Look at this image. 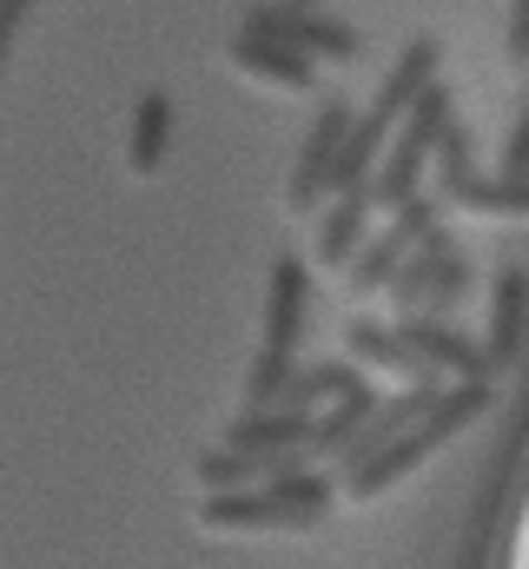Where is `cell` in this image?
I'll list each match as a JSON object with an SVG mask.
<instances>
[{
	"instance_id": "cell-1",
	"label": "cell",
	"mask_w": 529,
	"mask_h": 569,
	"mask_svg": "<svg viewBox=\"0 0 529 569\" xmlns=\"http://www.w3.org/2000/svg\"><path fill=\"white\" fill-rule=\"evenodd\" d=\"M305 298H311V272L298 259H278L271 279H264V345L252 358V378H246V411L278 405L285 378L298 371V338H305Z\"/></svg>"
},
{
	"instance_id": "cell-10",
	"label": "cell",
	"mask_w": 529,
	"mask_h": 569,
	"mask_svg": "<svg viewBox=\"0 0 529 569\" xmlns=\"http://www.w3.org/2000/svg\"><path fill=\"white\" fill-rule=\"evenodd\" d=\"M397 338L417 351V365L423 371H457V378H490V365H483V351L463 338V331H450L443 318H430V311H403V325H397Z\"/></svg>"
},
{
	"instance_id": "cell-11",
	"label": "cell",
	"mask_w": 529,
	"mask_h": 569,
	"mask_svg": "<svg viewBox=\"0 0 529 569\" xmlns=\"http://www.w3.org/2000/svg\"><path fill=\"white\" fill-rule=\"evenodd\" d=\"M523 325H529V272L510 266V272H497V284H490V345H483V365H490V371L517 365Z\"/></svg>"
},
{
	"instance_id": "cell-13",
	"label": "cell",
	"mask_w": 529,
	"mask_h": 569,
	"mask_svg": "<svg viewBox=\"0 0 529 569\" xmlns=\"http://www.w3.org/2000/svg\"><path fill=\"white\" fill-rule=\"evenodd\" d=\"M430 80H437V40H410V47H403V60L391 67V80H385V87H378V100H371V120H378V127H397V120H403V107H410Z\"/></svg>"
},
{
	"instance_id": "cell-24",
	"label": "cell",
	"mask_w": 529,
	"mask_h": 569,
	"mask_svg": "<svg viewBox=\"0 0 529 569\" xmlns=\"http://www.w3.org/2000/svg\"><path fill=\"white\" fill-rule=\"evenodd\" d=\"M510 53L529 60V0H517V13H510Z\"/></svg>"
},
{
	"instance_id": "cell-14",
	"label": "cell",
	"mask_w": 529,
	"mask_h": 569,
	"mask_svg": "<svg viewBox=\"0 0 529 569\" xmlns=\"http://www.w3.org/2000/svg\"><path fill=\"white\" fill-rule=\"evenodd\" d=\"M365 212H371L365 192H338V199L318 212V266H325V272H345V266H351V252L365 246Z\"/></svg>"
},
{
	"instance_id": "cell-2",
	"label": "cell",
	"mask_w": 529,
	"mask_h": 569,
	"mask_svg": "<svg viewBox=\"0 0 529 569\" xmlns=\"http://www.w3.org/2000/svg\"><path fill=\"white\" fill-rule=\"evenodd\" d=\"M450 127V93L430 80L410 107H403V133H397V146L371 166V179H365V199L371 206H403V199H417V172H423V159H430V146H437V133Z\"/></svg>"
},
{
	"instance_id": "cell-12",
	"label": "cell",
	"mask_w": 529,
	"mask_h": 569,
	"mask_svg": "<svg viewBox=\"0 0 529 569\" xmlns=\"http://www.w3.org/2000/svg\"><path fill=\"white\" fill-rule=\"evenodd\" d=\"M483 405H490V378H463L457 391H437V405L410 425L417 450H423V457H437V450H443L463 425H477V411H483Z\"/></svg>"
},
{
	"instance_id": "cell-4",
	"label": "cell",
	"mask_w": 529,
	"mask_h": 569,
	"mask_svg": "<svg viewBox=\"0 0 529 569\" xmlns=\"http://www.w3.org/2000/svg\"><path fill=\"white\" fill-rule=\"evenodd\" d=\"M246 27H252V33H271V40H285V47H298L305 60H358V33H351L345 20L318 13V7L264 0V7L246 13Z\"/></svg>"
},
{
	"instance_id": "cell-23",
	"label": "cell",
	"mask_w": 529,
	"mask_h": 569,
	"mask_svg": "<svg viewBox=\"0 0 529 569\" xmlns=\"http://www.w3.org/2000/svg\"><path fill=\"white\" fill-rule=\"evenodd\" d=\"M503 172H510V179H529V107H523V120H517V133H510Z\"/></svg>"
},
{
	"instance_id": "cell-6",
	"label": "cell",
	"mask_w": 529,
	"mask_h": 569,
	"mask_svg": "<svg viewBox=\"0 0 529 569\" xmlns=\"http://www.w3.org/2000/svg\"><path fill=\"white\" fill-rule=\"evenodd\" d=\"M305 437H311V418H305V411L264 405V411H246L239 425L226 430V450L252 457L259 477H264V470H278V463H298V457H305Z\"/></svg>"
},
{
	"instance_id": "cell-15",
	"label": "cell",
	"mask_w": 529,
	"mask_h": 569,
	"mask_svg": "<svg viewBox=\"0 0 529 569\" xmlns=\"http://www.w3.org/2000/svg\"><path fill=\"white\" fill-rule=\"evenodd\" d=\"M371 411H378V391H371V385H351L345 398H331V411H325V418H311L305 450H311V457H345V450H351V437L371 425Z\"/></svg>"
},
{
	"instance_id": "cell-21",
	"label": "cell",
	"mask_w": 529,
	"mask_h": 569,
	"mask_svg": "<svg viewBox=\"0 0 529 569\" xmlns=\"http://www.w3.org/2000/svg\"><path fill=\"white\" fill-rule=\"evenodd\" d=\"M192 483H199L206 497H219V490H246V483H259V463L239 457V450H206V457H192Z\"/></svg>"
},
{
	"instance_id": "cell-16",
	"label": "cell",
	"mask_w": 529,
	"mask_h": 569,
	"mask_svg": "<svg viewBox=\"0 0 529 569\" xmlns=\"http://www.w3.org/2000/svg\"><path fill=\"white\" fill-rule=\"evenodd\" d=\"M351 385H365V378H358L351 365H338V358H331V365H298V371L285 378V391H278V405H285V411H305V418H318V405H331V398H345Z\"/></svg>"
},
{
	"instance_id": "cell-7",
	"label": "cell",
	"mask_w": 529,
	"mask_h": 569,
	"mask_svg": "<svg viewBox=\"0 0 529 569\" xmlns=\"http://www.w3.org/2000/svg\"><path fill=\"white\" fill-rule=\"evenodd\" d=\"M430 226H437V212H430V206H417V199H403L391 232H378V239H365V246L351 252V266H345V272H351V291H358V298L385 291V284H391V272L403 266V252H410Z\"/></svg>"
},
{
	"instance_id": "cell-20",
	"label": "cell",
	"mask_w": 529,
	"mask_h": 569,
	"mask_svg": "<svg viewBox=\"0 0 529 569\" xmlns=\"http://www.w3.org/2000/svg\"><path fill=\"white\" fill-rule=\"evenodd\" d=\"M443 186H450V199L470 206V212H529V179H503V186H490V179L450 172Z\"/></svg>"
},
{
	"instance_id": "cell-18",
	"label": "cell",
	"mask_w": 529,
	"mask_h": 569,
	"mask_svg": "<svg viewBox=\"0 0 529 569\" xmlns=\"http://www.w3.org/2000/svg\"><path fill=\"white\" fill-rule=\"evenodd\" d=\"M345 345H351V351H358L365 365H378V371H403V378H423L417 351H410V345H403L397 331H385V325H365V318H358V325L345 331Z\"/></svg>"
},
{
	"instance_id": "cell-8",
	"label": "cell",
	"mask_w": 529,
	"mask_h": 569,
	"mask_svg": "<svg viewBox=\"0 0 529 569\" xmlns=\"http://www.w3.org/2000/svg\"><path fill=\"white\" fill-rule=\"evenodd\" d=\"M199 523H206V530H318L325 517L291 510V503H278L271 490L246 483V490H219V497H206V503H199Z\"/></svg>"
},
{
	"instance_id": "cell-19",
	"label": "cell",
	"mask_w": 529,
	"mask_h": 569,
	"mask_svg": "<svg viewBox=\"0 0 529 569\" xmlns=\"http://www.w3.org/2000/svg\"><path fill=\"white\" fill-rule=\"evenodd\" d=\"M259 490H271L278 503H291V510H311V517H325L331 510V477H318V470H298V463H278V470H264Z\"/></svg>"
},
{
	"instance_id": "cell-3",
	"label": "cell",
	"mask_w": 529,
	"mask_h": 569,
	"mask_svg": "<svg viewBox=\"0 0 529 569\" xmlns=\"http://www.w3.org/2000/svg\"><path fill=\"white\" fill-rule=\"evenodd\" d=\"M391 305L397 311H450L463 291H470V266H463V252H457V239L443 232V226H430L423 232V246L417 252H403V266L391 272Z\"/></svg>"
},
{
	"instance_id": "cell-9",
	"label": "cell",
	"mask_w": 529,
	"mask_h": 569,
	"mask_svg": "<svg viewBox=\"0 0 529 569\" xmlns=\"http://www.w3.org/2000/svg\"><path fill=\"white\" fill-rule=\"evenodd\" d=\"M226 60H232L246 80H264V87H278V93H311V80H318V60H305L298 47L271 40V33H252V27L232 33Z\"/></svg>"
},
{
	"instance_id": "cell-22",
	"label": "cell",
	"mask_w": 529,
	"mask_h": 569,
	"mask_svg": "<svg viewBox=\"0 0 529 569\" xmlns=\"http://www.w3.org/2000/svg\"><path fill=\"white\" fill-rule=\"evenodd\" d=\"M27 13H33V0H0V73H7V53H13V40H20Z\"/></svg>"
},
{
	"instance_id": "cell-17",
	"label": "cell",
	"mask_w": 529,
	"mask_h": 569,
	"mask_svg": "<svg viewBox=\"0 0 529 569\" xmlns=\"http://www.w3.org/2000/svg\"><path fill=\"white\" fill-rule=\"evenodd\" d=\"M166 146H172V100L166 93H146L132 107V127H127V166L132 172H159Z\"/></svg>"
},
{
	"instance_id": "cell-5",
	"label": "cell",
	"mask_w": 529,
	"mask_h": 569,
	"mask_svg": "<svg viewBox=\"0 0 529 569\" xmlns=\"http://www.w3.org/2000/svg\"><path fill=\"white\" fill-rule=\"evenodd\" d=\"M351 107L345 100H325L318 107V120H311V133H305V146H298V166H291V186H285V206L291 212H311L325 192H331V166H338V146H345V133H351Z\"/></svg>"
},
{
	"instance_id": "cell-25",
	"label": "cell",
	"mask_w": 529,
	"mask_h": 569,
	"mask_svg": "<svg viewBox=\"0 0 529 569\" xmlns=\"http://www.w3.org/2000/svg\"><path fill=\"white\" fill-rule=\"evenodd\" d=\"M291 7H325V0H291Z\"/></svg>"
}]
</instances>
